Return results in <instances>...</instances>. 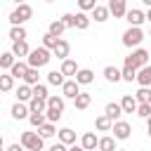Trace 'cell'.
<instances>
[{
    "label": "cell",
    "instance_id": "1",
    "mask_svg": "<svg viewBox=\"0 0 151 151\" xmlns=\"http://www.w3.org/2000/svg\"><path fill=\"white\" fill-rule=\"evenodd\" d=\"M50 59H52V52L47 50V47H33L31 52H28V57H26V64L31 66V68H42V66H47L50 64Z\"/></svg>",
    "mask_w": 151,
    "mask_h": 151
},
{
    "label": "cell",
    "instance_id": "2",
    "mask_svg": "<svg viewBox=\"0 0 151 151\" xmlns=\"http://www.w3.org/2000/svg\"><path fill=\"white\" fill-rule=\"evenodd\" d=\"M31 17H33V7H31L28 2H21V5H17V7L9 12V24H12V26H24Z\"/></svg>",
    "mask_w": 151,
    "mask_h": 151
},
{
    "label": "cell",
    "instance_id": "3",
    "mask_svg": "<svg viewBox=\"0 0 151 151\" xmlns=\"http://www.w3.org/2000/svg\"><path fill=\"white\" fill-rule=\"evenodd\" d=\"M21 146L26 151H42L45 149V139L38 134V132H21Z\"/></svg>",
    "mask_w": 151,
    "mask_h": 151
},
{
    "label": "cell",
    "instance_id": "4",
    "mask_svg": "<svg viewBox=\"0 0 151 151\" xmlns=\"http://www.w3.org/2000/svg\"><path fill=\"white\" fill-rule=\"evenodd\" d=\"M142 40H144V31H142V26H130L125 33H123V45L125 47H139L142 45Z\"/></svg>",
    "mask_w": 151,
    "mask_h": 151
},
{
    "label": "cell",
    "instance_id": "5",
    "mask_svg": "<svg viewBox=\"0 0 151 151\" xmlns=\"http://www.w3.org/2000/svg\"><path fill=\"white\" fill-rule=\"evenodd\" d=\"M125 64H127V66H132V68H142V66H146V64H149V52H146L144 47H137L130 57H125Z\"/></svg>",
    "mask_w": 151,
    "mask_h": 151
},
{
    "label": "cell",
    "instance_id": "6",
    "mask_svg": "<svg viewBox=\"0 0 151 151\" xmlns=\"http://www.w3.org/2000/svg\"><path fill=\"white\" fill-rule=\"evenodd\" d=\"M111 132H113L116 139H127L130 132H132V125H130L127 120H116V123L111 125Z\"/></svg>",
    "mask_w": 151,
    "mask_h": 151
},
{
    "label": "cell",
    "instance_id": "7",
    "mask_svg": "<svg viewBox=\"0 0 151 151\" xmlns=\"http://www.w3.org/2000/svg\"><path fill=\"white\" fill-rule=\"evenodd\" d=\"M78 92H80V85L76 83V78H66L64 85H61V97L64 99H73Z\"/></svg>",
    "mask_w": 151,
    "mask_h": 151
},
{
    "label": "cell",
    "instance_id": "8",
    "mask_svg": "<svg viewBox=\"0 0 151 151\" xmlns=\"http://www.w3.org/2000/svg\"><path fill=\"white\" fill-rule=\"evenodd\" d=\"M106 7H109V14H113L116 19H120L127 12V0H109Z\"/></svg>",
    "mask_w": 151,
    "mask_h": 151
},
{
    "label": "cell",
    "instance_id": "9",
    "mask_svg": "<svg viewBox=\"0 0 151 151\" xmlns=\"http://www.w3.org/2000/svg\"><path fill=\"white\" fill-rule=\"evenodd\" d=\"M52 54H54L57 59H61V61H64V59H68V54H71V45H68L64 38H59V40H57V45H54V50H52Z\"/></svg>",
    "mask_w": 151,
    "mask_h": 151
},
{
    "label": "cell",
    "instance_id": "10",
    "mask_svg": "<svg viewBox=\"0 0 151 151\" xmlns=\"http://www.w3.org/2000/svg\"><path fill=\"white\" fill-rule=\"evenodd\" d=\"M134 80L139 83V87H151V64L137 68V78Z\"/></svg>",
    "mask_w": 151,
    "mask_h": 151
},
{
    "label": "cell",
    "instance_id": "11",
    "mask_svg": "<svg viewBox=\"0 0 151 151\" xmlns=\"http://www.w3.org/2000/svg\"><path fill=\"white\" fill-rule=\"evenodd\" d=\"M125 21H127L130 26H142V24L146 21V17H144L142 9H127V12H125Z\"/></svg>",
    "mask_w": 151,
    "mask_h": 151
},
{
    "label": "cell",
    "instance_id": "12",
    "mask_svg": "<svg viewBox=\"0 0 151 151\" xmlns=\"http://www.w3.org/2000/svg\"><path fill=\"white\" fill-rule=\"evenodd\" d=\"M104 113L111 118V123H116V120H120V116H123V109H120V101H109L106 106H104Z\"/></svg>",
    "mask_w": 151,
    "mask_h": 151
},
{
    "label": "cell",
    "instance_id": "13",
    "mask_svg": "<svg viewBox=\"0 0 151 151\" xmlns=\"http://www.w3.org/2000/svg\"><path fill=\"white\" fill-rule=\"evenodd\" d=\"M26 71H28V64L19 59V61H14V64H12V68H9V76H12L14 80H24Z\"/></svg>",
    "mask_w": 151,
    "mask_h": 151
},
{
    "label": "cell",
    "instance_id": "14",
    "mask_svg": "<svg viewBox=\"0 0 151 151\" xmlns=\"http://www.w3.org/2000/svg\"><path fill=\"white\" fill-rule=\"evenodd\" d=\"M9 113H12V118L14 120H24V118H28V104H24V101H17L12 109H9Z\"/></svg>",
    "mask_w": 151,
    "mask_h": 151
},
{
    "label": "cell",
    "instance_id": "15",
    "mask_svg": "<svg viewBox=\"0 0 151 151\" xmlns=\"http://www.w3.org/2000/svg\"><path fill=\"white\" fill-rule=\"evenodd\" d=\"M97 142H99V137L94 132H83V137H80V146L85 151H94L97 149Z\"/></svg>",
    "mask_w": 151,
    "mask_h": 151
},
{
    "label": "cell",
    "instance_id": "16",
    "mask_svg": "<svg viewBox=\"0 0 151 151\" xmlns=\"http://www.w3.org/2000/svg\"><path fill=\"white\" fill-rule=\"evenodd\" d=\"M14 57H19V59H24V57H28V52H31V47H28V42L26 40H17V42H12V50H9Z\"/></svg>",
    "mask_w": 151,
    "mask_h": 151
},
{
    "label": "cell",
    "instance_id": "17",
    "mask_svg": "<svg viewBox=\"0 0 151 151\" xmlns=\"http://www.w3.org/2000/svg\"><path fill=\"white\" fill-rule=\"evenodd\" d=\"M73 78H76L78 85H90V83H94V71H90V68H78V73H76Z\"/></svg>",
    "mask_w": 151,
    "mask_h": 151
},
{
    "label": "cell",
    "instance_id": "18",
    "mask_svg": "<svg viewBox=\"0 0 151 151\" xmlns=\"http://www.w3.org/2000/svg\"><path fill=\"white\" fill-rule=\"evenodd\" d=\"M90 104H92V97H90L87 92H83V90H80V92H78V94L73 97V106H76L78 111H85V109H87Z\"/></svg>",
    "mask_w": 151,
    "mask_h": 151
},
{
    "label": "cell",
    "instance_id": "19",
    "mask_svg": "<svg viewBox=\"0 0 151 151\" xmlns=\"http://www.w3.org/2000/svg\"><path fill=\"white\" fill-rule=\"evenodd\" d=\"M45 109H47V99H40V97L28 99V111L31 113H45Z\"/></svg>",
    "mask_w": 151,
    "mask_h": 151
},
{
    "label": "cell",
    "instance_id": "20",
    "mask_svg": "<svg viewBox=\"0 0 151 151\" xmlns=\"http://www.w3.org/2000/svg\"><path fill=\"white\" fill-rule=\"evenodd\" d=\"M120 109H123V113H134V111H137V99H134V94H123Z\"/></svg>",
    "mask_w": 151,
    "mask_h": 151
},
{
    "label": "cell",
    "instance_id": "21",
    "mask_svg": "<svg viewBox=\"0 0 151 151\" xmlns=\"http://www.w3.org/2000/svg\"><path fill=\"white\" fill-rule=\"evenodd\" d=\"M57 137H59V142L66 144V146L76 144V132H73L71 127H61V130H57Z\"/></svg>",
    "mask_w": 151,
    "mask_h": 151
},
{
    "label": "cell",
    "instance_id": "22",
    "mask_svg": "<svg viewBox=\"0 0 151 151\" xmlns=\"http://www.w3.org/2000/svg\"><path fill=\"white\" fill-rule=\"evenodd\" d=\"M118 146H116V137H111V134H106V137H99V142H97V151H116Z\"/></svg>",
    "mask_w": 151,
    "mask_h": 151
},
{
    "label": "cell",
    "instance_id": "23",
    "mask_svg": "<svg viewBox=\"0 0 151 151\" xmlns=\"http://www.w3.org/2000/svg\"><path fill=\"white\" fill-rule=\"evenodd\" d=\"M109 7H104V5H94V9H92V19L97 21V24H104V21H109Z\"/></svg>",
    "mask_w": 151,
    "mask_h": 151
},
{
    "label": "cell",
    "instance_id": "24",
    "mask_svg": "<svg viewBox=\"0 0 151 151\" xmlns=\"http://www.w3.org/2000/svg\"><path fill=\"white\" fill-rule=\"evenodd\" d=\"M78 68H80V66H78V64H76L73 59H64V61H61V68H59V71H61L64 76H68V78H73V76L78 73Z\"/></svg>",
    "mask_w": 151,
    "mask_h": 151
},
{
    "label": "cell",
    "instance_id": "25",
    "mask_svg": "<svg viewBox=\"0 0 151 151\" xmlns=\"http://www.w3.org/2000/svg\"><path fill=\"white\" fill-rule=\"evenodd\" d=\"M38 134H40L42 139H50V137H54V134H57V125H54V123H50V120H45V123L38 127Z\"/></svg>",
    "mask_w": 151,
    "mask_h": 151
},
{
    "label": "cell",
    "instance_id": "26",
    "mask_svg": "<svg viewBox=\"0 0 151 151\" xmlns=\"http://www.w3.org/2000/svg\"><path fill=\"white\" fill-rule=\"evenodd\" d=\"M111 118L106 116V113H101V116H97V120H94V127L99 130V132H111Z\"/></svg>",
    "mask_w": 151,
    "mask_h": 151
},
{
    "label": "cell",
    "instance_id": "27",
    "mask_svg": "<svg viewBox=\"0 0 151 151\" xmlns=\"http://www.w3.org/2000/svg\"><path fill=\"white\" fill-rule=\"evenodd\" d=\"M104 78L109 83H120L123 80L120 78V68H116V66H104Z\"/></svg>",
    "mask_w": 151,
    "mask_h": 151
},
{
    "label": "cell",
    "instance_id": "28",
    "mask_svg": "<svg viewBox=\"0 0 151 151\" xmlns=\"http://www.w3.org/2000/svg\"><path fill=\"white\" fill-rule=\"evenodd\" d=\"M31 97H33V92H31V85L21 83V85L17 87V101H24V104H26V101H28Z\"/></svg>",
    "mask_w": 151,
    "mask_h": 151
},
{
    "label": "cell",
    "instance_id": "29",
    "mask_svg": "<svg viewBox=\"0 0 151 151\" xmlns=\"http://www.w3.org/2000/svg\"><path fill=\"white\" fill-rule=\"evenodd\" d=\"M26 35H28V33H26L24 26H12V28H9V40H12V42H17V40H26Z\"/></svg>",
    "mask_w": 151,
    "mask_h": 151
},
{
    "label": "cell",
    "instance_id": "30",
    "mask_svg": "<svg viewBox=\"0 0 151 151\" xmlns=\"http://www.w3.org/2000/svg\"><path fill=\"white\" fill-rule=\"evenodd\" d=\"M38 80H40V68H31L28 66V71L24 76V83L26 85H38Z\"/></svg>",
    "mask_w": 151,
    "mask_h": 151
},
{
    "label": "cell",
    "instance_id": "31",
    "mask_svg": "<svg viewBox=\"0 0 151 151\" xmlns=\"http://www.w3.org/2000/svg\"><path fill=\"white\" fill-rule=\"evenodd\" d=\"M64 80H66V76H64L61 71H50V73H47V83H50V85L61 87V85H64Z\"/></svg>",
    "mask_w": 151,
    "mask_h": 151
},
{
    "label": "cell",
    "instance_id": "32",
    "mask_svg": "<svg viewBox=\"0 0 151 151\" xmlns=\"http://www.w3.org/2000/svg\"><path fill=\"white\" fill-rule=\"evenodd\" d=\"M47 106H52V109H57V111H64L66 101H64L61 94H50V97H47Z\"/></svg>",
    "mask_w": 151,
    "mask_h": 151
},
{
    "label": "cell",
    "instance_id": "33",
    "mask_svg": "<svg viewBox=\"0 0 151 151\" xmlns=\"http://www.w3.org/2000/svg\"><path fill=\"white\" fill-rule=\"evenodd\" d=\"M134 99H137V104H151V87H139Z\"/></svg>",
    "mask_w": 151,
    "mask_h": 151
},
{
    "label": "cell",
    "instance_id": "34",
    "mask_svg": "<svg viewBox=\"0 0 151 151\" xmlns=\"http://www.w3.org/2000/svg\"><path fill=\"white\" fill-rule=\"evenodd\" d=\"M14 90V78L9 73H0V92H9Z\"/></svg>",
    "mask_w": 151,
    "mask_h": 151
},
{
    "label": "cell",
    "instance_id": "35",
    "mask_svg": "<svg viewBox=\"0 0 151 151\" xmlns=\"http://www.w3.org/2000/svg\"><path fill=\"white\" fill-rule=\"evenodd\" d=\"M64 31H66V26L61 24V19H54V21H50V28H47V33H52V35H57V38H59Z\"/></svg>",
    "mask_w": 151,
    "mask_h": 151
},
{
    "label": "cell",
    "instance_id": "36",
    "mask_svg": "<svg viewBox=\"0 0 151 151\" xmlns=\"http://www.w3.org/2000/svg\"><path fill=\"white\" fill-rule=\"evenodd\" d=\"M120 78H123L125 83H132V80L137 78V68H132V66H127V64H125V66L120 68Z\"/></svg>",
    "mask_w": 151,
    "mask_h": 151
},
{
    "label": "cell",
    "instance_id": "37",
    "mask_svg": "<svg viewBox=\"0 0 151 151\" xmlns=\"http://www.w3.org/2000/svg\"><path fill=\"white\" fill-rule=\"evenodd\" d=\"M14 61H17V57H14L12 52H2V54H0V68H7V71H9Z\"/></svg>",
    "mask_w": 151,
    "mask_h": 151
},
{
    "label": "cell",
    "instance_id": "38",
    "mask_svg": "<svg viewBox=\"0 0 151 151\" xmlns=\"http://www.w3.org/2000/svg\"><path fill=\"white\" fill-rule=\"evenodd\" d=\"M87 26H90V17H87L85 12H78V14H76V28H78V31H85Z\"/></svg>",
    "mask_w": 151,
    "mask_h": 151
},
{
    "label": "cell",
    "instance_id": "39",
    "mask_svg": "<svg viewBox=\"0 0 151 151\" xmlns=\"http://www.w3.org/2000/svg\"><path fill=\"white\" fill-rule=\"evenodd\" d=\"M31 92H33V97H40V99H47L50 97V92H47V87L45 85H31Z\"/></svg>",
    "mask_w": 151,
    "mask_h": 151
},
{
    "label": "cell",
    "instance_id": "40",
    "mask_svg": "<svg viewBox=\"0 0 151 151\" xmlns=\"http://www.w3.org/2000/svg\"><path fill=\"white\" fill-rule=\"evenodd\" d=\"M61 113H64V111H57V109H52V106H47V109H45V118H47L50 123L61 120Z\"/></svg>",
    "mask_w": 151,
    "mask_h": 151
},
{
    "label": "cell",
    "instance_id": "41",
    "mask_svg": "<svg viewBox=\"0 0 151 151\" xmlns=\"http://www.w3.org/2000/svg\"><path fill=\"white\" fill-rule=\"evenodd\" d=\"M57 40H59L57 35H52V33H45V35H42V47H47V50L52 52V50H54V45H57Z\"/></svg>",
    "mask_w": 151,
    "mask_h": 151
},
{
    "label": "cell",
    "instance_id": "42",
    "mask_svg": "<svg viewBox=\"0 0 151 151\" xmlns=\"http://www.w3.org/2000/svg\"><path fill=\"white\" fill-rule=\"evenodd\" d=\"M45 120H47V118H45V113H28V123H31L33 127H40Z\"/></svg>",
    "mask_w": 151,
    "mask_h": 151
},
{
    "label": "cell",
    "instance_id": "43",
    "mask_svg": "<svg viewBox=\"0 0 151 151\" xmlns=\"http://www.w3.org/2000/svg\"><path fill=\"white\" fill-rule=\"evenodd\" d=\"M134 113H137L139 118L146 120V118L151 116V104H137V111H134Z\"/></svg>",
    "mask_w": 151,
    "mask_h": 151
},
{
    "label": "cell",
    "instance_id": "44",
    "mask_svg": "<svg viewBox=\"0 0 151 151\" xmlns=\"http://www.w3.org/2000/svg\"><path fill=\"white\" fill-rule=\"evenodd\" d=\"M61 24H64L66 28H76V14H71V12L61 14Z\"/></svg>",
    "mask_w": 151,
    "mask_h": 151
},
{
    "label": "cell",
    "instance_id": "45",
    "mask_svg": "<svg viewBox=\"0 0 151 151\" xmlns=\"http://www.w3.org/2000/svg\"><path fill=\"white\" fill-rule=\"evenodd\" d=\"M94 5H97V0H78L80 12H92V9H94Z\"/></svg>",
    "mask_w": 151,
    "mask_h": 151
},
{
    "label": "cell",
    "instance_id": "46",
    "mask_svg": "<svg viewBox=\"0 0 151 151\" xmlns=\"http://www.w3.org/2000/svg\"><path fill=\"white\" fill-rule=\"evenodd\" d=\"M47 151H68V146H66V144H61V142H57V144H52Z\"/></svg>",
    "mask_w": 151,
    "mask_h": 151
},
{
    "label": "cell",
    "instance_id": "47",
    "mask_svg": "<svg viewBox=\"0 0 151 151\" xmlns=\"http://www.w3.org/2000/svg\"><path fill=\"white\" fill-rule=\"evenodd\" d=\"M5 151H24V146H21V142H14V144H9Z\"/></svg>",
    "mask_w": 151,
    "mask_h": 151
},
{
    "label": "cell",
    "instance_id": "48",
    "mask_svg": "<svg viewBox=\"0 0 151 151\" xmlns=\"http://www.w3.org/2000/svg\"><path fill=\"white\" fill-rule=\"evenodd\" d=\"M68 151H85V149H83L80 144H71V146H68Z\"/></svg>",
    "mask_w": 151,
    "mask_h": 151
},
{
    "label": "cell",
    "instance_id": "49",
    "mask_svg": "<svg viewBox=\"0 0 151 151\" xmlns=\"http://www.w3.org/2000/svg\"><path fill=\"white\" fill-rule=\"evenodd\" d=\"M146 134H149V137H151V116H149V118H146Z\"/></svg>",
    "mask_w": 151,
    "mask_h": 151
},
{
    "label": "cell",
    "instance_id": "50",
    "mask_svg": "<svg viewBox=\"0 0 151 151\" xmlns=\"http://www.w3.org/2000/svg\"><path fill=\"white\" fill-rule=\"evenodd\" d=\"M144 17H146V21L151 24V7H149V12H144Z\"/></svg>",
    "mask_w": 151,
    "mask_h": 151
},
{
    "label": "cell",
    "instance_id": "51",
    "mask_svg": "<svg viewBox=\"0 0 151 151\" xmlns=\"http://www.w3.org/2000/svg\"><path fill=\"white\" fill-rule=\"evenodd\" d=\"M0 151H5V142H2V134H0Z\"/></svg>",
    "mask_w": 151,
    "mask_h": 151
},
{
    "label": "cell",
    "instance_id": "52",
    "mask_svg": "<svg viewBox=\"0 0 151 151\" xmlns=\"http://www.w3.org/2000/svg\"><path fill=\"white\" fill-rule=\"evenodd\" d=\"M142 2H144V5H146V7H151V0H142Z\"/></svg>",
    "mask_w": 151,
    "mask_h": 151
},
{
    "label": "cell",
    "instance_id": "53",
    "mask_svg": "<svg viewBox=\"0 0 151 151\" xmlns=\"http://www.w3.org/2000/svg\"><path fill=\"white\" fill-rule=\"evenodd\" d=\"M12 2H17V5H21V2H26V0H12Z\"/></svg>",
    "mask_w": 151,
    "mask_h": 151
},
{
    "label": "cell",
    "instance_id": "54",
    "mask_svg": "<svg viewBox=\"0 0 151 151\" xmlns=\"http://www.w3.org/2000/svg\"><path fill=\"white\" fill-rule=\"evenodd\" d=\"M116 151H127V149H116Z\"/></svg>",
    "mask_w": 151,
    "mask_h": 151
},
{
    "label": "cell",
    "instance_id": "55",
    "mask_svg": "<svg viewBox=\"0 0 151 151\" xmlns=\"http://www.w3.org/2000/svg\"><path fill=\"white\" fill-rule=\"evenodd\" d=\"M149 33H151V24H149Z\"/></svg>",
    "mask_w": 151,
    "mask_h": 151
},
{
    "label": "cell",
    "instance_id": "56",
    "mask_svg": "<svg viewBox=\"0 0 151 151\" xmlns=\"http://www.w3.org/2000/svg\"><path fill=\"white\" fill-rule=\"evenodd\" d=\"M45 2H54V0H45Z\"/></svg>",
    "mask_w": 151,
    "mask_h": 151
},
{
    "label": "cell",
    "instance_id": "57",
    "mask_svg": "<svg viewBox=\"0 0 151 151\" xmlns=\"http://www.w3.org/2000/svg\"><path fill=\"white\" fill-rule=\"evenodd\" d=\"M0 104H2V94H0Z\"/></svg>",
    "mask_w": 151,
    "mask_h": 151
},
{
    "label": "cell",
    "instance_id": "58",
    "mask_svg": "<svg viewBox=\"0 0 151 151\" xmlns=\"http://www.w3.org/2000/svg\"><path fill=\"white\" fill-rule=\"evenodd\" d=\"M94 151H97V149H94Z\"/></svg>",
    "mask_w": 151,
    "mask_h": 151
}]
</instances>
